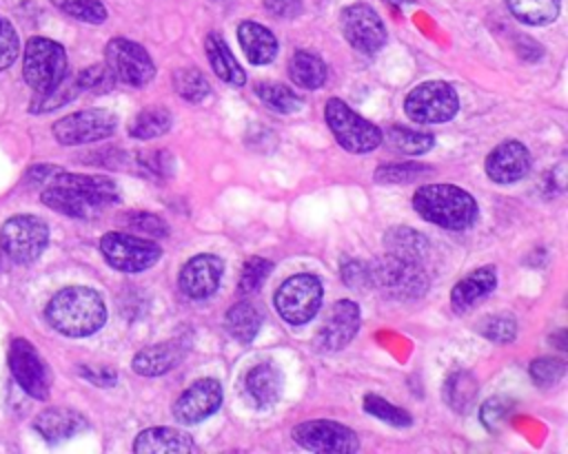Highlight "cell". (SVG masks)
Here are the masks:
<instances>
[{
    "label": "cell",
    "instance_id": "74e56055",
    "mask_svg": "<svg viewBox=\"0 0 568 454\" xmlns=\"http://www.w3.org/2000/svg\"><path fill=\"white\" fill-rule=\"evenodd\" d=\"M78 91H80V89H78V82L64 75V78H62V82H60L53 91H49V93H40V95L36 97V102L31 104V111H33V113L53 111V109H58V106H62V104L71 102V100L75 97V93H78Z\"/></svg>",
    "mask_w": 568,
    "mask_h": 454
},
{
    "label": "cell",
    "instance_id": "1f68e13d",
    "mask_svg": "<svg viewBox=\"0 0 568 454\" xmlns=\"http://www.w3.org/2000/svg\"><path fill=\"white\" fill-rule=\"evenodd\" d=\"M255 93L262 100V104H266L268 109H273L275 113H282V115H288V113H295L302 109V97L284 84L260 82L255 86Z\"/></svg>",
    "mask_w": 568,
    "mask_h": 454
},
{
    "label": "cell",
    "instance_id": "8992f818",
    "mask_svg": "<svg viewBox=\"0 0 568 454\" xmlns=\"http://www.w3.org/2000/svg\"><path fill=\"white\" fill-rule=\"evenodd\" d=\"M326 124L335 135L337 144L348 153H368L382 144V131L359 113H355L346 102L331 97L324 109Z\"/></svg>",
    "mask_w": 568,
    "mask_h": 454
},
{
    "label": "cell",
    "instance_id": "7dc6e473",
    "mask_svg": "<svg viewBox=\"0 0 568 454\" xmlns=\"http://www.w3.org/2000/svg\"><path fill=\"white\" fill-rule=\"evenodd\" d=\"M80 374H82L87 381H91L93 385H102V388H106V385H113V383L118 381V374H115V370H111V368H104V365H100V368H93V365H82V368H80Z\"/></svg>",
    "mask_w": 568,
    "mask_h": 454
},
{
    "label": "cell",
    "instance_id": "52a82bcc",
    "mask_svg": "<svg viewBox=\"0 0 568 454\" xmlns=\"http://www.w3.org/2000/svg\"><path fill=\"white\" fill-rule=\"evenodd\" d=\"M322 281L311 275V272H297L293 277H288L275 292L273 303L277 314L291 323V326H302L308 323L320 306H322Z\"/></svg>",
    "mask_w": 568,
    "mask_h": 454
},
{
    "label": "cell",
    "instance_id": "b9f144b4",
    "mask_svg": "<svg viewBox=\"0 0 568 454\" xmlns=\"http://www.w3.org/2000/svg\"><path fill=\"white\" fill-rule=\"evenodd\" d=\"M122 219H124V226H129V228L135 230V233L151 235V237H155V239L169 235L166 221H164L162 217L153 215V213H140V210H135V213H126Z\"/></svg>",
    "mask_w": 568,
    "mask_h": 454
},
{
    "label": "cell",
    "instance_id": "9a60e30c",
    "mask_svg": "<svg viewBox=\"0 0 568 454\" xmlns=\"http://www.w3.org/2000/svg\"><path fill=\"white\" fill-rule=\"evenodd\" d=\"M342 31L351 47L362 53H377L386 44V27L368 4H351L342 11Z\"/></svg>",
    "mask_w": 568,
    "mask_h": 454
},
{
    "label": "cell",
    "instance_id": "7c38bea8",
    "mask_svg": "<svg viewBox=\"0 0 568 454\" xmlns=\"http://www.w3.org/2000/svg\"><path fill=\"white\" fill-rule=\"evenodd\" d=\"M118 120L106 109H87L60 117L53 124V137L64 146L91 144L113 135Z\"/></svg>",
    "mask_w": 568,
    "mask_h": 454
},
{
    "label": "cell",
    "instance_id": "d590c367",
    "mask_svg": "<svg viewBox=\"0 0 568 454\" xmlns=\"http://www.w3.org/2000/svg\"><path fill=\"white\" fill-rule=\"evenodd\" d=\"M475 390L477 385L468 372H455L446 379L444 396L455 410H466L475 396Z\"/></svg>",
    "mask_w": 568,
    "mask_h": 454
},
{
    "label": "cell",
    "instance_id": "ffe728a7",
    "mask_svg": "<svg viewBox=\"0 0 568 454\" xmlns=\"http://www.w3.org/2000/svg\"><path fill=\"white\" fill-rule=\"evenodd\" d=\"M186 341L184 339H169L162 343H153L149 348H142L133 361L131 368L135 374L142 376H160L180 365V361L186 354Z\"/></svg>",
    "mask_w": 568,
    "mask_h": 454
},
{
    "label": "cell",
    "instance_id": "c3c4849f",
    "mask_svg": "<svg viewBox=\"0 0 568 454\" xmlns=\"http://www.w3.org/2000/svg\"><path fill=\"white\" fill-rule=\"evenodd\" d=\"M344 275V281L351 286V288H362L368 283V266L362 264V261H351L344 266L342 270Z\"/></svg>",
    "mask_w": 568,
    "mask_h": 454
},
{
    "label": "cell",
    "instance_id": "5bb4252c",
    "mask_svg": "<svg viewBox=\"0 0 568 454\" xmlns=\"http://www.w3.org/2000/svg\"><path fill=\"white\" fill-rule=\"evenodd\" d=\"M9 368L13 379L27 394L38 401H44L49 396V370L31 341L13 339L9 348Z\"/></svg>",
    "mask_w": 568,
    "mask_h": 454
},
{
    "label": "cell",
    "instance_id": "e0dca14e",
    "mask_svg": "<svg viewBox=\"0 0 568 454\" xmlns=\"http://www.w3.org/2000/svg\"><path fill=\"white\" fill-rule=\"evenodd\" d=\"M222 272H224L222 259L217 255L202 252L191 257L182 266L178 275V283L189 299H206L217 290Z\"/></svg>",
    "mask_w": 568,
    "mask_h": 454
},
{
    "label": "cell",
    "instance_id": "ac0fdd59",
    "mask_svg": "<svg viewBox=\"0 0 568 454\" xmlns=\"http://www.w3.org/2000/svg\"><path fill=\"white\" fill-rule=\"evenodd\" d=\"M357 330H359V306L351 299H342L333 306L331 314L326 317L317 334V348L326 352H337L355 339Z\"/></svg>",
    "mask_w": 568,
    "mask_h": 454
},
{
    "label": "cell",
    "instance_id": "5b68a950",
    "mask_svg": "<svg viewBox=\"0 0 568 454\" xmlns=\"http://www.w3.org/2000/svg\"><path fill=\"white\" fill-rule=\"evenodd\" d=\"M22 75L38 95L53 91L67 75V53L62 44L40 35L31 38L24 49Z\"/></svg>",
    "mask_w": 568,
    "mask_h": 454
},
{
    "label": "cell",
    "instance_id": "8fae6325",
    "mask_svg": "<svg viewBox=\"0 0 568 454\" xmlns=\"http://www.w3.org/2000/svg\"><path fill=\"white\" fill-rule=\"evenodd\" d=\"M104 64L109 66L115 80L131 86H144L155 75L151 55L142 49V44L126 38H113L106 44Z\"/></svg>",
    "mask_w": 568,
    "mask_h": 454
},
{
    "label": "cell",
    "instance_id": "f1b7e54d",
    "mask_svg": "<svg viewBox=\"0 0 568 454\" xmlns=\"http://www.w3.org/2000/svg\"><path fill=\"white\" fill-rule=\"evenodd\" d=\"M173 124L171 111L164 106H146L142 109L129 124V135L135 140H153L158 135L169 133Z\"/></svg>",
    "mask_w": 568,
    "mask_h": 454
},
{
    "label": "cell",
    "instance_id": "6da1fadb",
    "mask_svg": "<svg viewBox=\"0 0 568 454\" xmlns=\"http://www.w3.org/2000/svg\"><path fill=\"white\" fill-rule=\"evenodd\" d=\"M118 199L120 193L115 182L104 175L55 171L42 190V202L51 210L75 219H91Z\"/></svg>",
    "mask_w": 568,
    "mask_h": 454
},
{
    "label": "cell",
    "instance_id": "7a4b0ae2",
    "mask_svg": "<svg viewBox=\"0 0 568 454\" xmlns=\"http://www.w3.org/2000/svg\"><path fill=\"white\" fill-rule=\"evenodd\" d=\"M44 314L60 334L89 337L104 326L106 306L93 288L69 286L51 297Z\"/></svg>",
    "mask_w": 568,
    "mask_h": 454
},
{
    "label": "cell",
    "instance_id": "f546056e",
    "mask_svg": "<svg viewBox=\"0 0 568 454\" xmlns=\"http://www.w3.org/2000/svg\"><path fill=\"white\" fill-rule=\"evenodd\" d=\"M288 75L297 86L313 91L324 84L326 66L317 55L308 51H297L288 62Z\"/></svg>",
    "mask_w": 568,
    "mask_h": 454
},
{
    "label": "cell",
    "instance_id": "8d00e7d4",
    "mask_svg": "<svg viewBox=\"0 0 568 454\" xmlns=\"http://www.w3.org/2000/svg\"><path fill=\"white\" fill-rule=\"evenodd\" d=\"M51 2L67 16L82 22L100 24L106 20V9L100 0H51Z\"/></svg>",
    "mask_w": 568,
    "mask_h": 454
},
{
    "label": "cell",
    "instance_id": "484cf974",
    "mask_svg": "<svg viewBox=\"0 0 568 454\" xmlns=\"http://www.w3.org/2000/svg\"><path fill=\"white\" fill-rule=\"evenodd\" d=\"M204 51H206V58H209V62H211V66H213V71L220 80H224L226 84H235V86H242L246 82L244 69L235 62L231 49L226 47V42L217 33L206 35Z\"/></svg>",
    "mask_w": 568,
    "mask_h": 454
},
{
    "label": "cell",
    "instance_id": "4fadbf2b",
    "mask_svg": "<svg viewBox=\"0 0 568 454\" xmlns=\"http://www.w3.org/2000/svg\"><path fill=\"white\" fill-rule=\"evenodd\" d=\"M293 441L308 452L351 454L359 450L357 434L335 421H306L293 427Z\"/></svg>",
    "mask_w": 568,
    "mask_h": 454
},
{
    "label": "cell",
    "instance_id": "4dcf8cb0",
    "mask_svg": "<svg viewBox=\"0 0 568 454\" xmlns=\"http://www.w3.org/2000/svg\"><path fill=\"white\" fill-rule=\"evenodd\" d=\"M510 13L532 27L548 24L559 13V0H506Z\"/></svg>",
    "mask_w": 568,
    "mask_h": 454
},
{
    "label": "cell",
    "instance_id": "cb8c5ba5",
    "mask_svg": "<svg viewBox=\"0 0 568 454\" xmlns=\"http://www.w3.org/2000/svg\"><path fill=\"white\" fill-rule=\"evenodd\" d=\"M237 40L244 49V55L251 64H268L277 55V40L275 35L262 27L260 22L244 20L237 27Z\"/></svg>",
    "mask_w": 568,
    "mask_h": 454
},
{
    "label": "cell",
    "instance_id": "83f0119b",
    "mask_svg": "<svg viewBox=\"0 0 568 454\" xmlns=\"http://www.w3.org/2000/svg\"><path fill=\"white\" fill-rule=\"evenodd\" d=\"M224 326H226V332L240 341V343H248L255 339L260 326H262V314L260 310L255 308V303L251 301H237L233 303L229 310H226V317H224Z\"/></svg>",
    "mask_w": 568,
    "mask_h": 454
},
{
    "label": "cell",
    "instance_id": "7402d4cb",
    "mask_svg": "<svg viewBox=\"0 0 568 454\" xmlns=\"http://www.w3.org/2000/svg\"><path fill=\"white\" fill-rule=\"evenodd\" d=\"M33 427L47 443H62L87 430V421L71 407H49L36 416Z\"/></svg>",
    "mask_w": 568,
    "mask_h": 454
},
{
    "label": "cell",
    "instance_id": "60d3db41",
    "mask_svg": "<svg viewBox=\"0 0 568 454\" xmlns=\"http://www.w3.org/2000/svg\"><path fill=\"white\" fill-rule=\"evenodd\" d=\"M528 372H530V379L539 388H550V385H555L557 381L564 379L566 363L561 359H555V357H539L530 363Z\"/></svg>",
    "mask_w": 568,
    "mask_h": 454
},
{
    "label": "cell",
    "instance_id": "4316f807",
    "mask_svg": "<svg viewBox=\"0 0 568 454\" xmlns=\"http://www.w3.org/2000/svg\"><path fill=\"white\" fill-rule=\"evenodd\" d=\"M384 248H386L388 255H395L399 259H408V261H419L422 264V259L428 252V241L415 228L393 226L384 235Z\"/></svg>",
    "mask_w": 568,
    "mask_h": 454
},
{
    "label": "cell",
    "instance_id": "f35d334b",
    "mask_svg": "<svg viewBox=\"0 0 568 454\" xmlns=\"http://www.w3.org/2000/svg\"><path fill=\"white\" fill-rule=\"evenodd\" d=\"M428 173L424 164H384L375 171V179L379 184H408Z\"/></svg>",
    "mask_w": 568,
    "mask_h": 454
},
{
    "label": "cell",
    "instance_id": "30bf717a",
    "mask_svg": "<svg viewBox=\"0 0 568 454\" xmlns=\"http://www.w3.org/2000/svg\"><path fill=\"white\" fill-rule=\"evenodd\" d=\"M100 252L111 268L122 272H142L162 257L160 244L129 233H106L100 239Z\"/></svg>",
    "mask_w": 568,
    "mask_h": 454
},
{
    "label": "cell",
    "instance_id": "f907efd6",
    "mask_svg": "<svg viewBox=\"0 0 568 454\" xmlns=\"http://www.w3.org/2000/svg\"><path fill=\"white\" fill-rule=\"evenodd\" d=\"M386 2H390V4H404V2H413V0H386Z\"/></svg>",
    "mask_w": 568,
    "mask_h": 454
},
{
    "label": "cell",
    "instance_id": "bcb514c9",
    "mask_svg": "<svg viewBox=\"0 0 568 454\" xmlns=\"http://www.w3.org/2000/svg\"><path fill=\"white\" fill-rule=\"evenodd\" d=\"M510 407H513V403H510L508 399H504V396H493V399H488V401L481 405L479 419H481V423H484L488 430H497V427L501 425V421L508 416Z\"/></svg>",
    "mask_w": 568,
    "mask_h": 454
},
{
    "label": "cell",
    "instance_id": "7bdbcfd3",
    "mask_svg": "<svg viewBox=\"0 0 568 454\" xmlns=\"http://www.w3.org/2000/svg\"><path fill=\"white\" fill-rule=\"evenodd\" d=\"M477 330L488 337L495 343H510L517 337V323L510 317H486L481 323H477Z\"/></svg>",
    "mask_w": 568,
    "mask_h": 454
},
{
    "label": "cell",
    "instance_id": "e575fe53",
    "mask_svg": "<svg viewBox=\"0 0 568 454\" xmlns=\"http://www.w3.org/2000/svg\"><path fill=\"white\" fill-rule=\"evenodd\" d=\"M364 410L368 414H373L375 419L388 423V425H395V427H408L413 423L410 414L393 403H388L386 399L377 396V394H366L364 396Z\"/></svg>",
    "mask_w": 568,
    "mask_h": 454
},
{
    "label": "cell",
    "instance_id": "277c9868",
    "mask_svg": "<svg viewBox=\"0 0 568 454\" xmlns=\"http://www.w3.org/2000/svg\"><path fill=\"white\" fill-rule=\"evenodd\" d=\"M368 266V283L395 299H417L428 290V275L419 261L384 255Z\"/></svg>",
    "mask_w": 568,
    "mask_h": 454
},
{
    "label": "cell",
    "instance_id": "3957f363",
    "mask_svg": "<svg viewBox=\"0 0 568 454\" xmlns=\"http://www.w3.org/2000/svg\"><path fill=\"white\" fill-rule=\"evenodd\" d=\"M413 208L426 221L448 230H464L473 226L479 215L475 197L453 184L419 186L413 195Z\"/></svg>",
    "mask_w": 568,
    "mask_h": 454
},
{
    "label": "cell",
    "instance_id": "d6986e66",
    "mask_svg": "<svg viewBox=\"0 0 568 454\" xmlns=\"http://www.w3.org/2000/svg\"><path fill=\"white\" fill-rule=\"evenodd\" d=\"M530 171V153L521 142L508 140L486 157V175L497 184H513Z\"/></svg>",
    "mask_w": 568,
    "mask_h": 454
},
{
    "label": "cell",
    "instance_id": "ab89813d",
    "mask_svg": "<svg viewBox=\"0 0 568 454\" xmlns=\"http://www.w3.org/2000/svg\"><path fill=\"white\" fill-rule=\"evenodd\" d=\"M271 268H273V264L268 261V259H264V257H248L246 261H244V266H242V270H240V281H237V290L240 292H255L262 283H264V279H266V275L271 272Z\"/></svg>",
    "mask_w": 568,
    "mask_h": 454
},
{
    "label": "cell",
    "instance_id": "d4e9b609",
    "mask_svg": "<svg viewBox=\"0 0 568 454\" xmlns=\"http://www.w3.org/2000/svg\"><path fill=\"white\" fill-rule=\"evenodd\" d=\"M246 392L251 396V401L257 407H268L280 399L282 392V374L273 363H257L255 368L248 370L246 379H244Z\"/></svg>",
    "mask_w": 568,
    "mask_h": 454
},
{
    "label": "cell",
    "instance_id": "d6a6232c",
    "mask_svg": "<svg viewBox=\"0 0 568 454\" xmlns=\"http://www.w3.org/2000/svg\"><path fill=\"white\" fill-rule=\"evenodd\" d=\"M173 86L186 102H202L211 93V84L200 69L184 66L173 73Z\"/></svg>",
    "mask_w": 568,
    "mask_h": 454
},
{
    "label": "cell",
    "instance_id": "2e32d148",
    "mask_svg": "<svg viewBox=\"0 0 568 454\" xmlns=\"http://www.w3.org/2000/svg\"><path fill=\"white\" fill-rule=\"evenodd\" d=\"M222 405V385L215 379H200L189 385L173 403V416L184 425H195L209 419Z\"/></svg>",
    "mask_w": 568,
    "mask_h": 454
},
{
    "label": "cell",
    "instance_id": "603a6c76",
    "mask_svg": "<svg viewBox=\"0 0 568 454\" xmlns=\"http://www.w3.org/2000/svg\"><path fill=\"white\" fill-rule=\"evenodd\" d=\"M495 286H497V270L493 266L477 268L455 283L450 292V303L457 312H466L477 301L486 299L495 290Z\"/></svg>",
    "mask_w": 568,
    "mask_h": 454
},
{
    "label": "cell",
    "instance_id": "681fc988",
    "mask_svg": "<svg viewBox=\"0 0 568 454\" xmlns=\"http://www.w3.org/2000/svg\"><path fill=\"white\" fill-rule=\"evenodd\" d=\"M266 9L277 16V18H293L302 11V2L300 0H264Z\"/></svg>",
    "mask_w": 568,
    "mask_h": 454
},
{
    "label": "cell",
    "instance_id": "f6af8a7d",
    "mask_svg": "<svg viewBox=\"0 0 568 454\" xmlns=\"http://www.w3.org/2000/svg\"><path fill=\"white\" fill-rule=\"evenodd\" d=\"M18 49H20V42L13 24L4 16H0V71L16 62Z\"/></svg>",
    "mask_w": 568,
    "mask_h": 454
},
{
    "label": "cell",
    "instance_id": "ee69618b",
    "mask_svg": "<svg viewBox=\"0 0 568 454\" xmlns=\"http://www.w3.org/2000/svg\"><path fill=\"white\" fill-rule=\"evenodd\" d=\"M75 82H78V89L93 91V93H104L113 86L115 78H113V73L109 71L106 64H93V66L80 71Z\"/></svg>",
    "mask_w": 568,
    "mask_h": 454
},
{
    "label": "cell",
    "instance_id": "44dd1931",
    "mask_svg": "<svg viewBox=\"0 0 568 454\" xmlns=\"http://www.w3.org/2000/svg\"><path fill=\"white\" fill-rule=\"evenodd\" d=\"M138 454H189L195 452V441L178 427H146L133 441Z\"/></svg>",
    "mask_w": 568,
    "mask_h": 454
},
{
    "label": "cell",
    "instance_id": "9c48e42d",
    "mask_svg": "<svg viewBox=\"0 0 568 454\" xmlns=\"http://www.w3.org/2000/svg\"><path fill=\"white\" fill-rule=\"evenodd\" d=\"M49 241L47 224L36 215H13L0 228V246L16 264L36 261Z\"/></svg>",
    "mask_w": 568,
    "mask_h": 454
},
{
    "label": "cell",
    "instance_id": "ba28073f",
    "mask_svg": "<svg viewBox=\"0 0 568 454\" xmlns=\"http://www.w3.org/2000/svg\"><path fill=\"white\" fill-rule=\"evenodd\" d=\"M459 109L457 91L442 80L417 84L404 100V111L419 124H439L455 117Z\"/></svg>",
    "mask_w": 568,
    "mask_h": 454
},
{
    "label": "cell",
    "instance_id": "836d02e7",
    "mask_svg": "<svg viewBox=\"0 0 568 454\" xmlns=\"http://www.w3.org/2000/svg\"><path fill=\"white\" fill-rule=\"evenodd\" d=\"M388 144L399 151V153H406V155H422L426 151L433 148L435 144V137L430 133H422V131H408V128H402V126H393L386 135Z\"/></svg>",
    "mask_w": 568,
    "mask_h": 454
}]
</instances>
